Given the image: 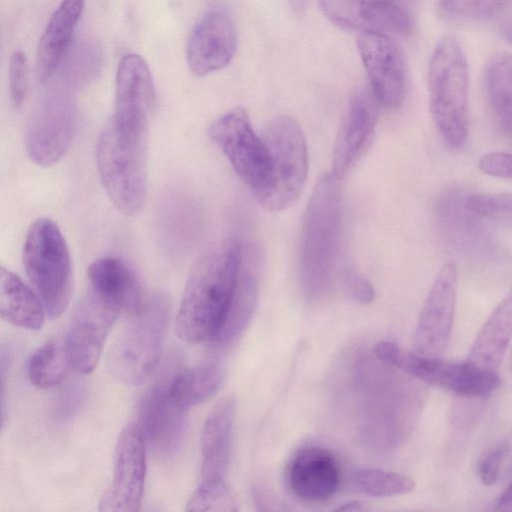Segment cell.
<instances>
[{
    "label": "cell",
    "instance_id": "1",
    "mask_svg": "<svg viewBox=\"0 0 512 512\" xmlns=\"http://www.w3.org/2000/svg\"><path fill=\"white\" fill-rule=\"evenodd\" d=\"M242 245L234 238L212 244L193 266L175 319L187 343L211 341L227 317L238 279Z\"/></svg>",
    "mask_w": 512,
    "mask_h": 512
},
{
    "label": "cell",
    "instance_id": "2",
    "mask_svg": "<svg viewBox=\"0 0 512 512\" xmlns=\"http://www.w3.org/2000/svg\"><path fill=\"white\" fill-rule=\"evenodd\" d=\"M148 120L114 113L97 142L96 160L102 185L116 208L138 213L147 196Z\"/></svg>",
    "mask_w": 512,
    "mask_h": 512
},
{
    "label": "cell",
    "instance_id": "3",
    "mask_svg": "<svg viewBox=\"0 0 512 512\" xmlns=\"http://www.w3.org/2000/svg\"><path fill=\"white\" fill-rule=\"evenodd\" d=\"M339 180L323 175L315 184L307 204L300 238L299 276L305 296L321 297L334 272L341 231Z\"/></svg>",
    "mask_w": 512,
    "mask_h": 512
},
{
    "label": "cell",
    "instance_id": "4",
    "mask_svg": "<svg viewBox=\"0 0 512 512\" xmlns=\"http://www.w3.org/2000/svg\"><path fill=\"white\" fill-rule=\"evenodd\" d=\"M430 111L444 141L459 148L469 135V67L461 45L453 36L437 43L428 69Z\"/></svg>",
    "mask_w": 512,
    "mask_h": 512
},
{
    "label": "cell",
    "instance_id": "5",
    "mask_svg": "<svg viewBox=\"0 0 512 512\" xmlns=\"http://www.w3.org/2000/svg\"><path fill=\"white\" fill-rule=\"evenodd\" d=\"M170 316V301L161 293L150 296L131 315L107 356V369L116 380L138 385L152 374L161 357Z\"/></svg>",
    "mask_w": 512,
    "mask_h": 512
},
{
    "label": "cell",
    "instance_id": "6",
    "mask_svg": "<svg viewBox=\"0 0 512 512\" xmlns=\"http://www.w3.org/2000/svg\"><path fill=\"white\" fill-rule=\"evenodd\" d=\"M26 274L51 319L67 308L72 287L71 257L59 227L50 219L36 220L23 247Z\"/></svg>",
    "mask_w": 512,
    "mask_h": 512
},
{
    "label": "cell",
    "instance_id": "7",
    "mask_svg": "<svg viewBox=\"0 0 512 512\" xmlns=\"http://www.w3.org/2000/svg\"><path fill=\"white\" fill-rule=\"evenodd\" d=\"M263 139L272 160V180L268 191L258 200L269 211H280L300 196L308 173L305 136L299 124L288 116L274 118Z\"/></svg>",
    "mask_w": 512,
    "mask_h": 512
},
{
    "label": "cell",
    "instance_id": "8",
    "mask_svg": "<svg viewBox=\"0 0 512 512\" xmlns=\"http://www.w3.org/2000/svg\"><path fill=\"white\" fill-rule=\"evenodd\" d=\"M376 358L397 367L420 381L462 396L482 397L500 384L497 372L484 370L468 361L453 363L408 352L390 341L374 347Z\"/></svg>",
    "mask_w": 512,
    "mask_h": 512
},
{
    "label": "cell",
    "instance_id": "9",
    "mask_svg": "<svg viewBox=\"0 0 512 512\" xmlns=\"http://www.w3.org/2000/svg\"><path fill=\"white\" fill-rule=\"evenodd\" d=\"M209 135L259 200L271 185L272 160L264 139L254 132L246 110L236 107L220 116L211 124Z\"/></svg>",
    "mask_w": 512,
    "mask_h": 512
},
{
    "label": "cell",
    "instance_id": "10",
    "mask_svg": "<svg viewBox=\"0 0 512 512\" xmlns=\"http://www.w3.org/2000/svg\"><path fill=\"white\" fill-rule=\"evenodd\" d=\"M146 439L136 423L120 433L114 457L112 483L99 502L105 512H135L140 509L146 476Z\"/></svg>",
    "mask_w": 512,
    "mask_h": 512
},
{
    "label": "cell",
    "instance_id": "11",
    "mask_svg": "<svg viewBox=\"0 0 512 512\" xmlns=\"http://www.w3.org/2000/svg\"><path fill=\"white\" fill-rule=\"evenodd\" d=\"M458 268L446 262L438 271L421 309L414 333L419 355L441 358L451 336L457 296Z\"/></svg>",
    "mask_w": 512,
    "mask_h": 512
},
{
    "label": "cell",
    "instance_id": "12",
    "mask_svg": "<svg viewBox=\"0 0 512 512\" xmlns=\"http://www.w3.org/2000/svg\"><path fill=\"white\" fill-rule=\"evenodd\" d=\"M118 315L117 310L91 291L81 299L63 342L70 368L81 374L95 369Z\"/></svg>",
    "mask_w": 512,
    "mask_h": 512
},
{
    "label": "cell",
    "instance_id": "13",
    "mask_svg": "<svg viewBox=\"0 0 512 512\" xmlns=\"http://www.w3.org/2000/svg\"><path fill=\"white\" fill-rule=\"evenodd\" d=\"M357 46L379 103L387 109L399 108L407 85L406 61L400 45L389 34L362 32Z\"/></svg>",
    "mask_w": 512,
    "mask_h": 512
},
{
    "label": "cell",
    "instance_id": "14",
    "mask_svg": "<svg viewBox=\"0 0 512 512\" xmlns=\"http://www.w3.org/2000/svg\"><path fill=\"white\" fill-rule=\"evenodd\" d=\"M326 18L346 30L407 35L410 15L394 0H317Z\"/></svg>",
    "mask_w": 512,
    "mask_h": 512
},
{
    "label": "cell",
    "instance_id": "15",
    "mask_svg": "<svg viewBox=\"0 0 512 512\" xmlns=\"http://www.w3.org/2000/svg\"><path fill=\"white\" fill-rule=\"evenodd\" d=\"M147 445L163 456L174 453L181 445L187 424V408L170 396L168 382L150 387L138 407V423Z\"/></svg>",
    "mask_w": 512,
    "mask_h": 512
},
{
    "label": "cell",
    "instance_id": "16",
    "mask_svg": "<svg viewBox=\"0 0 512 512\" xmlns=\"http://www.w3.org/2000/svg\"><path fill=\"white\" fill-rule=\"evenodd\" d=\"M75 127L73 108L62 101H49L32 115L26 128V149L33 162L50 166L68 150Z\"/></svg>",
    "mask_w": 512,
    "mask_h": 512
},
{
    "label": "cell",
    "instance_id": "17",
    "mask_svg": "<svg viewBox=\"0 0 512 512\" xmlns=\"http://www.w3.org/2000/svg\"><path fill=\"white\" fill-rule=\"evenodd\" d=\"M379 105L371 88H359L350 98L333 152L332 174L338 180L347 174L371 139Z\"/></svg>",
    "mask_w": 512,
    "mask_h": 512
},
{
    "label": "cell",
    "instance_id": "18",
    "mask_svg": "<svg viewBox=\"0 0 512 512\" xmlns=\"http://www.w3.org/2000/svg\"><path fill=\"white\" fill-rule=\"evenodd\" d=\"M236 49L233 23L221 12L206 14L192 31L186 47L189 69L205 76L226 67Z\"/></svg>",
    "mask_w": 512,
    "mask_h": 512
},
{
    "label": "cell",
    "instance_id": "19",
    "mask_svg": "<svg viewBox=\"0 0 512 512\" xmlns=\"http://www.w3.org/2000/svg\"><path fill=\"white\" fill-rule=\"evenodd\" d=\"M288 482L293 493L300 499L310 502L325 501L338 490V463L327 449L305 447L291 461Z\"/></svg>",
    "mask_w": 512,
    "mask_h": 512
},
{
    "label": "cell",
    "instance_id": "20",
    "mask_svg": "<svg viewBox=\"0 0 512 512\" xmlns=\"http://www.w3.org/2000/svg\"><path fill=\"white\" fill-rule=\"evenodd\" d=\"M90 291L119 313L139 311L146 299L133 269L121 258L102 257L87 271Z\"/></svg>",
    "mask_w": 512,
    "mask_h": 512
},
{
    "label": "cell",
    "instance_id": "21",
    "mask_svg": "<svg viewBox=\"0 0 512 512\" xmlns=\"http://www.w3.org/2000/svg\"><path fill=\"white\" fill-rule=\"evenodd\" d=\"M236 415L234 395L222 396L208 414L201 434L202 479H224L228 468Z\"/></svg>",
    "mask_w": 512,
    "mask_h": 512
},
{
    "label": "cell",
    "instance_id": "22",
    "mask_svg": "<svg viewBox=\"0 0 512 512\" xmlns=\"http://www.w3.org/2000/svg\"><path fill=\"white\" fill-rule=\"evenodd\" d=\"M259 262V251L256 247H242L234 296L223 326L210 341L214 347H228L248 326L257 304Z\"/></svg>",
    "mask_w": 512,
    "mask_h": 512
},
{
    "label": "cell",
    "instance_id": "23",
    "mask_svg": "<svg viewBox=\"0 0 512 512\" xmlns=\"http://www.w3.org/2000/svg\"><path fill=\"white\" fill-rule=\"evenodd\" d=\"M155 104V85L147 62L139 54L124 55L116 72L115 113L148 120Z\"/></svg>",
    "mask_w": 512,
    "mask_h": 512
},
{
    "label": "cell",
    "instance_id": "24",
    "mask_svg": "<svg viewBox=\"0 0 512 512\" xmlns=\"http://www.w3.org/2000/svg\"><path fill=\"white\" fill-rule=\"evenodd\" d=\"M84 6L85 0H62L51 15L37 48L36 70L41 82H47L57 70Z\"/></svg>",
    "mask_w": 512,
    "mask_h": 512
},
{
    "label": "cell",
    "instance_id": "25",
    "mask_svg": "<svg viewBox=\"0 0 512 512\" xmlns=\"http://www.w3.org/2000/svg\"><path fill=\"white\" fill-rule=\"evenodd\" d=\"M512 338V289L490 314L476 336L466 361L497 372Z\"/></svg>",
    "mask_w": 512,
    "mask_h": 512
},
{
    "label": "cell",
    "instance_id": "26",
    "mask_svg": "<svg viewBox=\"0 0 512 512\" xmlns=\"http://www.w3.org/2000/svg\"><path fill=\"white\" fill-rule=\"evenodd\" d=\"M0 311L9 323L29 330L41 329L46 312L39 295L4 267L0 269Z\"/></svg>",
    "mask_w": 512,
    "mask_h": 512
},
{
    "label": "cell",
    "instance_id": "27",
    "mask_svg": "<svg viewBox=\"0 0 512 512\" xmlns=\"http://www.w3.org/2000/svg\"><path fill=\"white\" fill-rule=\"evenodd\" d=\"M485 90L497 126L512 140V55L498 53L489 60Z\"/></svg>",
    "mask_w": 512,
    "mask_h": 512
},
{
    "label": "cell",
    "instance_id": "28",
    "mask_svg": "<svg viewBox=\"0 0 512 512\" xmlns=\"http://www.w3.org/2000/svg\"><path fill=\"white\" fill-rule=\"evenodd\" d=\"M222 377L217 363L187 368L168 382L169 393L178 405L188 408L210 398L219 389Z\"/></svg>",
    "mask_w": 512,
    "mask_h": 512
},
{
    "label": "cell",
    "instance_id": "29",
    "mask_svg": "<svg viewBox=\"0 0 512 512\" xmlns=\"http://www.w3.org/2000/svg\"><path fill=\"white\" fill-rule=\"evenodd\" d=\"M70 367L64 343L50 340L39 347L28 364V377L37 388L48 389L61 383Z\"/></svg>",
    "mask_w": 512,
    "mask_h": 512
},
{
    "label": "cell",
    "instance_id": "30",
    "mask_svg": "<svg viewBox=\"0 0 512 512\" xmlns=\"http://www.w3.org/2000/svg\"><path fill=\"white\" fill-rule=\"evenodd\" d=\"M351 485L358 492L374 497L407 494L415 489L414 481L408 476L371 468L355 471Z\"/></svg>",
    "mask_w": 512,
    "mask_h": 512
},
{
    "label": "cell",
    "instance_id": "31",
    "mask_svg": "<svg viewBox=\"0 0 512 512\" xmlns=\"http://www.w3.org/2000/svg\"><path fill=\"white\" fill-rule=\"evenodd\" d=\"M187 511L235 512L237 500L224 479H202L187 502Z\"/></svg>",
    "mask_w": 512,
    "mask_h": 512
},
{
    "label": "cell",
    "instance_id": "32",
    "mask_svg": "<svg viewBox=\"0 0 512 512\" xmlns=\"http://www.w3.org/2000/svg\"><path fill=\"white\" fill-rule=\"evenodd\" d=\"M465 207L482 217L512 224V193H475L465 200Z\"/></svg>",
    "mask_w": 512,
    "mask_h": 512
},
{
    "label": "cell",
    "instance_id": "33",
    "mask_svg": "<svg viewBox=\"0 0 512 512\" xmlns=\"http://www.w3.org/2000/svg\"><path fill=\"white\" fill-rule=\"evenodd\" d=\"M511 0H439L441 13L451 18H482L496 14Z\"/></svg>",
    "mask_w": 512,
    "mask_h": 512
},
{
    "label": "cell",
    "instance_id": "34",
    "mask_svg": "<svg viewBox=\"0 0 512 512\" xmlns=\"http://www.w3.org/2000/svg\"><path fill=\"white\" fill-rule=\"evenodd\" d=\"M9 84L12 101L20 108L27 91V60L22 51L13 52L10 57Z\"/></svg>",
    "mask_w": 512,
    "mask_h": 512
},
{
    "label": "cell",
    "instance_id": "35",
    "mask_svg": "<svg viewBox=\"0 0 512 512\" xmlns=\"http://www.w3.org/2000/svg\"><path fill=\"white\" fill-rule=\"evenodd\" d=\"M479 169L489 176L512 181V153L492 151L485 153L478 161Z\"/></svg>",
    "mask_w": 512,
    "mask_h": 512
},
{
    "label": "cell",
    "instance_id": "36",
    "mask_svg": "<svg viewBox=\"0 0 512 512\" xmlns=\"http://www.w3.org/2000/svg\"><path fill=\"white\" fill-rule=\"evenodd\" d=\"M345 286L350 295L360 303L368 304L374 300L375 290L369 280L354 269H350L344 276Z\"/></svg>",
    "mask_w": 512,
    "mask_h": 512
},
{
    "label": "cell",
    "instance_id": "37",
    "mask_svg": "<svg viewBox=\"0 0 512 512\" xmlns=\"http://www.w3.org/2000/svg\"><path fill=\"white\" fill-rule=\"evenodd\" d=\"M507 451L506 445H499L480 461L479 476L484 485L490 486L497 481Z\"/></svg>",
    "mask_w": 512,
    "mask_h": 512
},
{
    "label": "cell",
    "instance_id": "38",
    "mask_svg": "<svg viewBox=\"0 0 512 512\" xmlns=\"http://www.w3.org/2000/svg\"><path fill=\"white\" fill-rule=\"evenodd\" d=\"M495 511L512 512V481L498 499L495 505Z\"/></svg>",
    "mask_w": 512,
    "mask_h": 512
},
{
    "label": "cell",
    "instance_id": "39",
    "mask_svg": "<svg viewBox=\"0 0 512 512\" xmlns=\"http://www.w3.org/2000/svg\"><path fill=\"white\" fill-rule=\"evenodd\" d=\"M365 509L366 508L364 506H362L360 503L351 502V503H346L341 507L339 506L336 510L355 512V511H363Z\"/></svg>",
    "mask_w": 512,
    "mask_h": 512
},
{
    "label": "cell",
    "instance_id": "40",
    "mask_svg": "<svg viewBox=\"0 0 512 512\" xmlns=\"http://www.w3.org/2000/svg\"><path fill=\"white\" fill-rule=\"evenodd\" d=\"M503 36L512 43V18L505 21L501 26Z\"/></svg>",
    "mask_w": 512,
    "mask_h": 512
},
{
    "label": "cell",
    "instance_id": "41",
    "mask_svg": "<svg viewBox=\"0 0 512 512\" xmlns=\"http://www.w3.org/2000/svg\"><path fill=\"white\" fill-rule=\"evenodd\" d=\"M308 1L309 0H289L290 5L297 12H301L302 10H304L306 8Z\"/></svg>",
    "mask_w": 512,
    "mask_h": 512
},
{
    "label": "cell",
    "instance_id": "42",
    "mask_svg": "<svg viewBox=\"0 0 512 512\" xmlns=\"http://www.w3.org/2000/svg\"><path fill=\"white\" fill-rule=\"evenodd\" d=\"M510 369L512 371V352H511V359H510Z\"/></svg>",
    "mask_w": 512,
    "mask_h": 512
}]
</instances>
